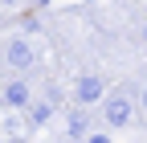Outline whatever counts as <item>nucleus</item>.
<instances>
[{"instance_id":"f257e3e1","label":"nucleus","mask_w":147,"mask_h":143,"mask_svg":"<svg viewBox=\"0 0 147 143\" xmlns=\"http://www.w3.org/2000/svg\"><path fill=\"white\" fill-rule=\"evenodd\" d=\"M127 119H131V98H127V94H115V98L106 102V123H110V127H123Z\"/></svg>"},{"instance_id":"f03ea898","label":"nucleus","mask_w":147,"mask_h":143,"mask_svg":"<svg viewBox=\"0 0 147 143\" xmlns=\"http://www.w3.org/2000/svg\"><path fill=\"white\" fill-rule=\"evenodd\" d=\"M8 61H12L16 69H29V65H33V49H29V41H25V37L8 41Z\"/></svg>"},{"instance_id":"7ed1b4c3","label":"nucleus","mask_w":147,"mask_h":143,"mask_svg":"<svg viewBox=\"0 0 147 143\" xmlns=\"http://www.w3.org/2000/svg\"><path fill=\"white\" fill-rule=\"evenodd\" d=\"M78 98H82V102H98V98H102V82H98L94 74H86V78L78 82Z\"/></svg>"},{"instance_id":"20e7f679","label":"nucleus","mask_w":147,"mask_h":143,"mask_svg":"<svg viewBox=\"0 0 147 143\" xmlns=\"http://www.w3.org/2000/svg\"><path fill=\"white\" fill-rule=\"evenodd\" d=\"M4 102H8V106H25V102H29V86H25V82H12L8 90H4Z\"/></svg>"},{"instance_id":"39448f33","label":"nucleus","mask_w":147,"mask_h":143,"mask_svg":"<svg viewBox=\"0 0 147 143\" xmlns=\"http://www.w3.org/2000/svg\"><path fill=\"white\" fill-rule=\"evenodd\" d=\"M69 135H86V115H69Z\"/></svg>"},{"instance_id":"423d86ee","label":"nucleus","mask_w":147,"mask_h":143,"mask_svg":"<svg viewBox=\"0 0 147 143\" xmlns=\"http://www.w3.org/2000/svg\"><path fill=\"white\" fill-rule=\"evenodd\" d=\"M49 111H53L49 102H41V106H33V123H45V119H49Z\"/></svg>"},{"instance_id":"0eeeda50","label":"nucleus","mask_w":147,"mask_h":143,"mask_svg":"<svg viewBox=\"0 0 147 143\" xmlns=\"http://www.w3.org/2000/svg\"><path fill=\"white\" fill-rule=\"evenodd\" d=\"M86 143H110V139H106V135H90Z\"/></svg>"},{"instance_id":"6e6552de","label":"nucleus","mask_w":147,"mask_h":143,"mask_svg":"<svg viewBox=\"0 0 147 143\" xmlns=\"http://www.w3.org/2000/svg\"><path fill=\"white\" fill-rule=\"evenodd\" d=\"M143 106H147V90H143Z\"/></svg>"},{"instance_id":"1a4fd4ad","label":"nucleus","mask_w":147,"mask_h":143,"mask_svg":"<svg viewBox=\"0 0 147 143\" xmlns=\"http://www.w3.org/2000/svg\"><path fill=\"white\" fill-rule=\"evenodd\" d=\"M37 4H49V0H37Z\"/></svg>"},{"instance_id":"9d476101","label":"nucleus","mask_w":147,"mask_h":143,"mask_svg":"<svg viewBox=\"0 0 147 143\" xmlns=\"http://www.w3.org/2000/svg\"><path fill=\"white\" fill-rule=\"evenodd\" d=\"M4 4H16V0H4Z\"/></svg>"}]
</instances>
